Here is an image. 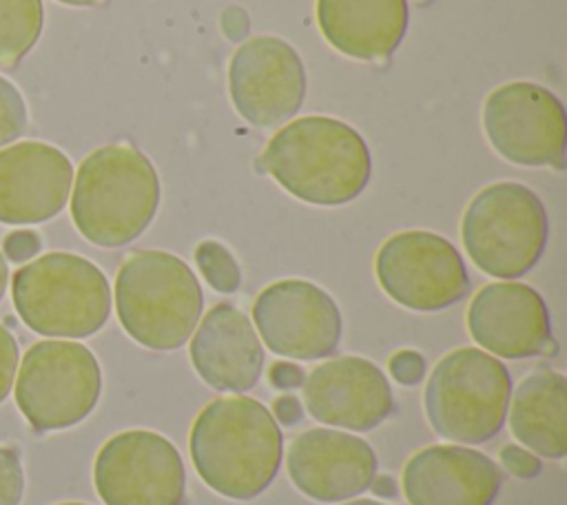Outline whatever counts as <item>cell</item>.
<instances>
[{
  "label": "cell",
  "instance_id": "33",
  "mask_svg": "<svg viewBox=\"0 0 567 505\" xmlns=\"http://www.w3.org/2000/svg\"><path fill=\"white\" fill-rule=\"evenodd\" d=\"M4 288H7V261H4V257L0 252V299L4 295Z\"/></svg>",
  "mask_w": 567,
  "mask_h": 505
},
{
  "label": "cell",
  "instance_id": "23",
  "mask_svg": "<svg viewBox=\"0 0 567 505\" xmlns=\"http://www.w3.org/2000/svg\"><path fill=\"white\" fill-rule=\"evenodd\" d=\"M195 261H197V268L204 275V279L217 292L230 295L239 288V281H241L239 266L224 244L213 241V239L202 241L195 248Z\"/></svg>",
  "mask_w": 567,
  "mask_h": 505
},
{
  "label": "cell",
  "instance_id": "34",
  "mask_svg": "<svg viewBox=\"0 0 567 505\" xmlns=\"http://www.w3.org/2000/svg\"><path fill=\"white\" fill-rule=\"evenodd\" d=\"M62 4H71V7H93V4H100L104 0H58Z\"/></svg>",
  "mask_w": 567,
  "mask_h": 505
},
{
  "label": "cell",
  "instance_id": "32",
  "mask_svg": "<svg viewBox=\"0 0 567 505\" xmlns=\"http://www.w3.org/2000/svg\"><path fill=\"white\" fill-rule=\"evenodd\" d=\"M379 496H394L396 494V485H394V481L390 478V476H381V478H377L374 476V481H372V485H370Z\"/></svg>",
  "mask_w": 567,
  "mask_h": 505
},
{
  "label": "cell",
  "instance_id": "17",
  "mask_svg": "<svg viewBox=\"0 0 567 505\" xmlns=\"http://www.w3.org/2000/svg\"><path fill=\"white\" fill-rule=\"evenodd\" d=\"M69 157L44 142H18L0 151V224L22 226L55 217L71 193Z\"/></svg>",
  "mask_w": 567,
  "mask_h": 505
},
{
  "label": "cell",
  "instance_id": "5",
  "mask_svg": "<svg viewBox=\"0 0 567 505\" xmlns=\"http://www.w3.org/2000/svg\"><path fill=\"white\" fill-rule=\"evenodd\" d=\"M16 312L38 334L84 339L111 315L104 272L73 252H47L20 266L11 281Z\"/></svg>",
  "mask_w": 567,
  "mask_h": 505
},
{
  "label": "cell",
  "instance_id": "18",
  "mask_svg": "<svg viewBox=\"0 0 567 505\" xmlns=\"http://www.w3.org/2000/svg\"><path fill=\"white\" fill-rule=\"evenodd\" d=\"M501 483V470L483 452L445 443L414 452L401 476L410 505H492Z\"/></svg>",
  "mask_w": 567,
  "mask_h": 505
},
{
  "label": "cell",
  "instance_id": "14",
  "mask_svg": "<svg viewBox=\"0 0 567 505\" xmlns=\"http://www.w3.org/2000/svg\"><path fill=\"white\" fill-rule=\"evenodd\" d=\"M467 330L494 357L529 359L556 352L545 299L527 284L483 286L467 306Z\"/></svg>",
  "mask_w": 567,
  "mask_h": 505
},
{
  "label": "cell",
  "instance_id": "3",
  "mask_svg": "<svg viewBox=\"0 0 567 505\" xmlns=\"http://www.w3.org/2000/svg\"><path fill=\"white\" fill-rule=\"evenodd\" d=\"M159 195V177L142 151L131 144H106L89 153L78 168L71 219L91 244L117 248L148 228Z\"/></svg>",
  "mask_w": 567,
  "mask_h": 505
},
{
  "label": "cell",
  "instance_id": "16",
  "mask_svg": "<svg viewBox=\"0 0 567 505\" xmlns=\"http://www.w3.org/2000/svg\"><path fill=\"white\" fill-rule=\"evenodd\" d=\"M303 401L312 419L352 432H370L394 410L385 374L363 357H337L303 379Z\"/></svg>",
  "mask_w": 567,
  "mask_h": 505
},
{
  "label": "cell",
  "instance_id": "24",
  "mask_svg": "<svg viewBox=\"0 0 567 505\" xmlns=\"http://www.w3.org/2000/svg\"><path fill=\"white\" fill-rule=\"evenodd\" d=\"M27 124V106L20 91L0 78V146L22 133Z\"/></svg>",
  "mask_w": 567,
  "mask_h": 505
},
{
  "label": "cell",
  "instance_id": "21",
  "mask_svg": "<svg viewBox=\"0 0 567 505\" xmlns=\"http://www.w3.org/2000/svg\"><path fill=\"white\" fill-rule=\"evenodd\" d=\"M509 427L516 441L545 458L567 454V383L560 372L538 368L509 396Z\"/></svg>",
  "mask_w": 567,
  "mask_h": 505
},
{
  "label": "cell",
  "instance_id": "6",
  "mask_svg": "<svg viewBox=\"0 0 567 505\" xmlns=\"http://www.w3.org/2000/svg\"><path fill=\"white\" fill-rule=\"evenodd\" d=\"M512 379L505 363L481 348H458L430 372L423 408L436 434L478 445L503 430Z\"/></svg>",
  "mask_w": 567,
  "mask_h": 505
},
{
  "label": "cell",
  "instance_id": "15",
  "mask_svg": "<svg viewBox=\"0 0 567 505\" xmlns=\"http://www.w3.org/2000/svg\"><path fill=\"white\" fill-rule=\"evenodd\" d=\"M286 470L292 485L308 498L337 503L370 489L377 476V454L361 436L312 427L292 439Z\"/></svg>",
  "mask_w": 567,
  "mask_h": 505
},
{
  "label": "cell",
  "instance_id": "35",
  "mask_svg": "<svg viewBox=\"0 0 567 505\" xmlns=\"http://www.w3.org/2000/svg\"><path fill=\"white\" fill-rule=\"evenodd\" d=\"M343 505H385V503H379V501H372V498H357V501H348Z\"/></svg>",
  "mask_w": 567,
  "mask_h": 505
},
{
  "label": "cell",
  "instance_id": "28",
  "mask_svg": "<svg viewBox=\"0 0 567 505\" xmlns=\"http://www.w3.org/2000/svg\"><path fill=\"white\" fill-rule=\"evenodd\" d=\"M498 458H501V465L518 478H532L540 472V461L532 452L518 445H503L498 452Z\"/></svg>",
  "mask_w": 567,
  "mask_h": 505
},
{
  "label": "cell",
  "instance_id": "9",
  "mask_svg": "<svg viewBox=\"0 0 567 505\" xmlns=\"http://www.w3.org/2000/svg\"><path fill=\"white\" fill-rule=\"evenodd\" d=\"M374 272L392 301L416 312H439L470 292L461 252L430 230H403L385 239L377 250Z\"/></svg>",
  "mask_w": 567,
  "mask_h": 505
},
{
  "label": "cell",
  "instance_id": "10",
  "mask_svg": "<svg viewBox=\"0 0 567 505\" xmlns=\"http://www.w3.org/2000/svg\"><path fill=\"white\" fill-rule=\"evenodd\" d=\"M93 485L104 505H182L186 470L166 436L126 430L100 447Z\"/></svg>",
  "mask_w": 567,
  "mask_h": 505
},
{
  "label": "cell",
  "instance_id": "8",
  "mask_svg": "<svg viewBox=\"0 0 567 505\" xmlns=\"http://www.w3.org/2000/svg\"><path fill=\"white\" fill-rule=\"evenodd\" d=\"M16 372V405L35 432L82 423L102 392V370L95 354L75 341L44 339L33 343Z\"/></svg>",
  "mask_w": 567,
  "mask_h": 505
},
{
  "label": "cell",
  "instance_id": "13",
  "mask_svg": "<svg viewBox=\"0 0 567 505\" xmlns=\"http://www.w3.org/2000/svg\"><path fill=\"white\" fill-rule=\"evenodd\" d=\"M235 111L255 126L290 120L306 97V69L299 53L272 35L248 38L228 66Z\"/></svg>",
  "mask_w": 567,
  "mask_h": 505
},
{
  "label": "cell",
  "instance_id": "26",
  "mask_svg": "<svg viewBox=\"0 0 567 505\" xmlns=\"http://www.w3.org/2000/svg\"><path fill=\"white\" fill-rule=\"evenodd\" d=\"M390 374L401 385H416L425 374V361L414 350H399L390 359Z\"/></svg>",
  "mask_w": 567,
  "mask_h": 505
},
{
  "label": "cell",
  "instance_id": "27",
  "mask_svg": "<svg viewBox=\"0 0 567 505\" xmlns=\"http://www.w3.org/2000/svg\"><path fill=\"white\" fill-rule=\"evenodd\" d=\"M18 370V343L13 334L0 323V403L9 396Z\"/></svg>",
  "mask_w": 567,
  "mask_h": 505
},
{
  "label": "cell",
  "instance_id": "11",
  "mask_svg": "<svg viewBox=\"0 0 567 505\" xmlns=\"http://www.w3.org/2000/svg\"><path fill=\"white\" fill-rule=\"evenodd\" d=\"M483 128L494 151L512 164L565 168L567 115L560 100L540 84L496 86L483 106Z\"/></svg>",
  "mask_w": 567,
  "mask_h": 505
},
{
  "label": "cell",
  "instance_id": "22",
  "mask_svg": "<svg viewBox=\"0 0 567 505\" xmlns=\"http://www.w3.org/2000/svg\"><path fill=\"white\" fill-rule=\"evenodd\" d=\"M42 22V0H0V66H13L31 51Z\"/></svg>",
  "mask_w": 567,
  "mask_h": 505
},
{
  "label": "cell",
  "instance_id": "4",
  "mask_svg": "<svg viewBox=\"0 0 567 505\" xmlns=\"http://www.w3.org/2000/svg\"><path fill=\"white\" fill-rule=\"evenodd\" d=\"M204 308L190 266L166 250H137L115 277V312L124 332L151 350H177L193 334Z\"/></svg>",
  "mask_w": 567,
  "mask_h": 505
},
{
  "label": "cell",
  "instance_id": "2",
  "mask_svg": "<svg viewBox=\"0 0 567 505\" xmlns=\"http://www.w3.org/2000/svg\"><path fill=\"white\" fill-rule=\"evenodd\" d=\"M259 168L306 204L341 206L368 186L372 155L350 124L328 115H303L270 137Z\"/></svg>",
  "mask_w": 567,
  "mask_h": 505
},
{
  "label": "cell",
  "instance_id": "30",
  "mask_svg": "<svg viewBox=\"0 0 567 505\" xmlns=\"http://www.w3.org/2000/svg\"><path fill=\"white\" fill-rule=\"evenodd\" d=\"M268 379L275 388L279 390H292V388H301L303 385V370L295 363H284V361H277L270 365L268 370Z\"/></svg>",
  "mask_w": 567,
  "mask_h": 505
},
{
  "label": "cell",
  "instance_id": "12",
  "mask_svg": "<svg viewBox=\"0 0 567 505\" xmlns=\"http://www.w3.org/2000/svg\"><path fill=\"white\" fill-rule=\"evenodd\" d=\"M255 328L272 354L317 361L341 341V310L317 284L281 279L266 286L252 303Z\"/></svg>",
  "mask_w": 567,
  "mask_h": 505
},
{
  "label": "cell",
  "instance_id": "1",
  "mask_svg": "<svg viewBox=\"0 0 567 505\" xmlns=\"http://www.w3.org/2000/svg\"><path fill=\"white\" fill-rule=\"evenodd\" d=\"M188 452L195 472L213 492L250 501L275 481L284 436L270 410L257 399L221 396L195 416Z\"/></svg>",
  "mask_w": 567,
  "mask_h": 505
},
{
  "label": "cell",
  "instance_id": "29",
  "mask_svg": "<svg viewBox=\"0 0 567 505\" xmlns=\"http://www.w3.org/2000/svg\"><path fill=\"white\" fill-rule=\"evenodd\" d=\"M40 250V237L33 230H16L4 237V252L11 261H27Z\"/></svg>",
  "mask_w": 567,
  "mask_h": 505
},
{
  "label": "cell",
  "instance_id": "7",
  "mask_svg": "<svg viewBox=\"0 0 567 505\" xmlns=\"http://www.w3.org/2000/svg\"><path fill=\"white\" fill-rule=\"evenodd\" d=\"M549 221L538 195L518 182L478 190L461 219L467 257L489 277L518 279L540 259Z\"/></svg>",
  "mask_w": 567,
  "mask_h": 505
},
{
  "label": "cell",
  "instance_id": "36",
  "mask_svg": "<svg viewBox=\"0 0 567 505\" xmlns=\"http://www.w3.org/2000/svg\"><path fill=\"white\" fill-rule=\"evenodd\" d=\"M55 505H89V503H78V501H69V503H55Z\"/></svg>",
  "mask_w": 567,
  "mask_h": 505
},
{
  "label": "cell",
  "instance_id": "25",
  "mask_svg": "<svg viewBox=\"0 0 567 505\" xmlns=\"http://www.w3.org/2000/svg\"><path fill=\"white\" fill-rule=\"evenodd\" d=\"M24 494V472L20 454L0 445V505H20Z\"/></svg>",
  "mask_w": 567,
  "mask_h": 505
},
{
  "label": "cell",
  "instance_id": "19",
  "mask_svg": "<svg viewBox=\"0 0 567 505\" xmlns=\"http://www.w3.org/2000/svg\"><path fill=\"white\" fill-rule=\"evenodd\" d=\"M190 363L217 392H248L264 372V346L233 303H215L190 339Z\"/></svg>",
  "mask_w": 567,
  "mask_h": 505
},
{
  "label": "cell",
  "instance_id": "20",
  "mask_svg": "<svg viewBox=\"0 0 567 505\" xmlns=\"http://www.w3.org/2000/svg\"><path fill=\"white\" fill-rule=\"evenodd\" d=\"M317 22L326 42L357 60H381L401 44L408 0H317Z\"/></svg>",
  "mask_w": 567,
  "mask_h": 505
},
{
  "label": "cell",
  "instance_id": "31",
  "mask_svg": "<svg viewBox=\"0 0 567 505\" xmlns=\"http://www.w3.org/2000/svg\"><path fill=\"white\" fill-rule=\"evenodd\" d=\"M272 412H275V416H277L284 425H295V423L301 419V403H299L297 396L286 394V396L275 399Z\"/></svg>",
  "mask_w": 567,
  "mask_h": 505
}]
</instances>
